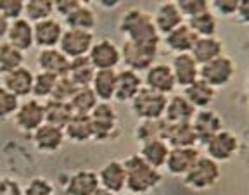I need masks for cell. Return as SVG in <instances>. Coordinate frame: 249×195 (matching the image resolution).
Segmentation results:
<instances>
[{"mask_svg": "<svg viewBox=\"0 0 249 195\" xmlns=\"http://www.w3.org/2000/svg\"><path fill=\"white\" fill-rule=\"evenodd\" d=\"M0 14L11 23L23 17L24 0H0Z\"/></svg>", "mask_w": 249, "mask_h": 195, "instance_id": "obj_46", "label": "cell"}, {"mask_svg": "<svg viewBox=\"0 0 249 195\" xmlns=\"http://www.w3.org/2000/svg\"><path fill=\"white\" fill-rule=\"evenodd\" d=\"M163 138L171 148L177 147H196L197 135H196L192 123H166L164 121Z\"/></svg>", "mask_w": 249, "mask_h": 195, "instance_id": "obj_19", "label": "cell"}, {"mask_svg": "<svg viewBox=\"0 0 249 195\" xmlns=\"http://www.w3.org/2000/svg\"><path fill=\"white\" fill-rule=\"evenodd\" d=\"M118 195H133V194H124V192H123V194H118Z\"/></svg>", "mask_w": 249, "mask_h": 195, "instance_id": "obj_53", "label": "cell"}, {"mask_svg": "<svg viewBox=\"0 0 249 195\" xmlns=\"http://www.w3.org/2000/svg\"><path fill=\"white\" fill-rule=\"evenodd\" d=\"M199 157H201V152H199L197 147L170 148V154H168L164 169H166L168 175L182 176L183 178V176L192 169V166L197 162Z\"/></svg>", "mask_w": 249, "mask_h": 195, "instance_id": "obj_12", "label": "cell"}, {"mask_svg": "<svg viewBox=\"0 0 249 195\" xmlns=\"http://www.w3.org/2000/svg\"><path fill=\"white\" fill-rule=\"evenodd\" d=\"M116 69H102L95 71V76L92 80V92L95 94L99 102H111L114 100L116 92Z\"/></svg>", "mask_w": 249, "mask_h": 195, "instance_id": "obj_30", "label": "cell"}, {"mask_svg": "<svg viewBox=\"0 0 249 195\" xmlns=\"http://www.w3.org/2000/svg\"><path fill=\"white\" fill-rule=\"evenodd\" d=\"M89 59L95 71L116 69L121 63V49L111 38H101L92 45Z\"/></svg>", "mask_w": 249, "mask_h": 195, "instance_id": "obj_10", "label": "cell"}, {"mask_svg": "<svg viewBox=\"0 0 249 195\" xmlns=\"http://www.w3.org/2000/svg\"><path fill=\"white\" fill-rule=\"evenodd\" d=\"M170 145L163 140V138H154V140H147L144 144H140L139 156L151 164L152 168L163 169L166 164L168 154H170Z\"/></svg>", "mask_w": 249, "mask_h": 195, "instance_id": "obj_29", "label": "cell"}, {"mask_svg": "<svg viewBox=\"0 0 249 195\" xmlns=\"http://www.w3.org/2000/svg\"><path fill=\"white\" fill-rule=\"evenodd\" d=\"M120 49L121 63H124V67L140 73V71H147L154 64L160 47H151V45H142V43L124 40Z\"/></svg>", "mask_w": 249, "mask_h": 195, "instance_id": "obj_7", "label": "cell"}, {"mask_svg": "<svg viewBox=\"0 0 249 195\" xmlns=\"http://www.w3.org/2000/svg\"><path fill=\"white\" fill-rule=\"evenodd\" d=\"M178 7L180 14L183 16V19H191L194 16H199L202 12L210 11V2L208 0H177L175 2Z\"/></svg>", "mask_w": 249, "mask_h": 195, "instance_id": "obj_42", "label": "cell"}, {"mask_svg": "<svg viewBox=\"0 0 249 195\" xmlns=\"http://www.w3.org/2000/svg\"><path fill=\"white\" fill-rule=\"evenodd\" d=\"M78 86L71 81L68 76H61L57 78V83H55V88H54V94H52V100H59V102H68L73 98V95L76 94Z\"/></svg>", "mask_w": 249, "mask_h": 195, "instance_id": "obj_44", "label": "cell"}, {"mask_svg": "<svg viewBox=\"0 0 249 195\" xmlns=\"http://www.w3.org/2000/svg\"><path fill=\"white\" fill-rule=\"evenodd\" d=\"M144 86V80L140 73L132 69H121L116 73V92H114V100L116 102H132L135 95L139 94Z\"/></svg>", "mask_w": 249, "mask_h": 195, "instance_id": "obj_20", "label": "cell"}, {"mask_svg": "<svg viewBox=\"0 0 249 195\" xmlns=\"http://www.w3.org/2000/svg\"><path fill=\"white\" fill-rule=\"evenodd\" d=\"M62 23L66 24L68 28H73V30H85V32H92L95 24H97V17H95V12L92 11V7H89L87 4L80 2L76 9L68 14Z\"/></svg>", "mask_w": 249, "mask_h": 195, "instance_id": "obj_35", "label": "cell"}, {"mask_svg": "<svg viewBox=\"0 0 249 195\" xmlns=\"http://www.w3.org/2000/svg\"><path fill=\"white\" fill-rule=\"evenodd\" d=\"M0 195H23V187L18 179L11 176L0 178Z\"/></svg>", "mask_w": 249, "mask_h": 195, "instance_id": "obj_48", "label": "cell"}, {"mask_svg": "<svg viewBox=\"0 0 249 195\" xmlns=\"http://www.w3.org/2000/svg\"><path fill=\"white\" fill-rule=\"evenodd\" d=\"M166 102V95L142 86V90L135 95V98L130 102V109L140 121L142 119H163Z\"/></svg>", "mask_w": 249, "mask_h": 195, "instance_id": "obj_4", "label": "cell"}, {"mask_svg": "<svg viewBox=\"0 0 249 195\" xmlns=\"http://www.w3.org/2000/svg\"><path fill=\"white\" fill-rule=\"evenodd\" d=\"M93 128V140H113L118 131V114L111 102H99L95 109L89 114Z\"/></svg>", "mask_w": 249, "mask_h": 195, "instance_id": "obj_5", "label": "cell"}, {"mask_svg": "<svg viewBox=\"0 0 249 195\" xmlns=\"http://www.w3.org/2000/svg\"><path fill=\"white\" fill-rule=\"evenodd\" d=\"M118 30L124 36V40L142 43V45H151V47H160L161 35L154 26L152 14L139 7H132L123 12V16L120 17V23H118Z\"/></svg>", "mask_w": 249, "mask_h": 195, "instance_id": "obj_1", "label": "cell"}, {"mask_svg": "<svg viewBox=\"0 0 249 195\" xmlns=\"http://www.w3.org/2000/svg\"><path fill=\"white\" fill-rule=\"evenodd\" d=\"M101 187L97 173L92 169H78L68 178L64 185V195H93Z\"/></svg>", "mask_w": 249, "mask_h": 195, "instance_id": "obj_25", "label": "cell"}, {"mask_svg": "<svg viewBox=\"0 0 249 195\" xmlns=\"http://www.w3.org/2000/svg\"><path fill=\"white\" fill-rule=\"evenodd\" d=\"M68 78L78 86V88H85L92 85V80L95 76V67L90 63L89 55L87 57H78L70 61V69H68Z\"/></svg>", "mask_w": 249, "mask_h": 195, "instance_id": "obj_33", "label": "cell"}, {"mask_svg": "<svg viewBox=\"0 0 249 195\" xmlns=\"http://www.w3.org/2000/svg\"><path fill=\"white\" fill-rule=\"evenodd\" d=\"M33 76L35 73L26 66H21L11 73L2 74V86L9 90L12 95L19 98H30L33 88Z\"/></svg>", "mask_w": 249, "mask_h": 195, "instance_id": "obj_16", "label": "cell"}, {"mask_svg": "<svg viewBox=\"0 0 249 195\" xmlns=\"http://www.w3.org/2000/svg\"><path fill=\"white\" fill-rule=\"evenodd\" d=\"M99 185L111 194H123L126 188V173H124L123 161H107L97 173Z\"/></svg>", "mask_w": 249, "mask_h": 195, "instance_id": "obj_15", "label": "cell"}, {"mask_svg": "<svg viewBox=\"0 0 249 195\" xmlns=\"http://www.w3.org/2000/svg\"><path fill=\"white\" fill-rule=\"evenodd\" d=\"M31 140H33V145H35V148L38 152L54 154L66 142V137H64V130L62 128L43 123L38 130H35V131L31 133Z\"/></svg>", "mask_w": 249, "mask_h": 195, "instance_id": "obj_17", "label": "cell"}, {"mask_svg": "<svg viewBox=\"0 0 249 195\" xmlns=\"http://www.w3.org/2000/svg\"><path fill=\"white\" fill-rule=\"evenodd\" d=\"M222 178V169L216 161L210 159L208 156H201L192 169L183 176V185L196 192L211 190Z\"/></svg>", "mask_w": 249, "mask_h": 195, "instance_id": "obj_3", "label": "cell"}, {"mask_svg": "<svg viewBox=\"0 0 249 195\" xmlns=\"http://www.w3.org/2000/svg\"><path fill=\"white\" fill-rule=\"evenodd\" d=\"M78 5H80V0H55L54 12L61 19H64V17H66L73 9H76Z\"/></svg>", "mask_w": 249, "mask_h": 195, "instance_id": "obj_49", "label": "cell"}, {"mask_svg": "<svg viewBox=\"0 0 249 195\" xmlns=\"http://www.w3.org/2000/svg\"><path fill=\"white\" fill-rule=\"evenodd\" d=\"M93 195H114V194H111V192H107V190H106V188L99 187L97 190L93 192Z\"/></svg>", "mask_w": 249, "mask_h": 195, "instance_id": "obj_52", "label": "cell"}, {"mask_svg": "<svg viewBox=\"0 0 249 195\" xmlns=\"http://www.w3.org/2000/svg\"><path fill=\"white\" fill-rule=\"evenodd\" d=\"M12 117H14V125L18 130H21L24 133H33L45 123L43 102L36 100L33 97L24 98V100L19 102V107H18V111H16V114Z\"/></svg>", "mask_w": 249, "mask_h": 195, "instance_id": "obj_9", "label": "cell"}, {"mask_svg": "<svg viewBox=\"0 0 249 195\" xmlns=\"http://www.w3.org/2000/svg\"><path fill=\"white\" fill-rule=\"evenodd\" d=\"M36 67L40 73L54 74L57 78L66 76L70 69V59L62 54L57 47L55 49H43L36 55Z\"/></svg>", "mask_w": 249, "mask_h": 195, "instance_id": "obj_21", "label": "cell"}, {"mask_svg": "<svg viewBox=\"0 0 249 195\" xmlns=\"http://www.w3.org/2000/svg\"><path fill=\"white\" fill-rule=\"evenodd\" d=\"M64 137L71 144H87L93 140V128L90 116H82V114H73L68 125L64 126Z\"/></svg>", "mask_w": 249, "mask_h": 195, "instance_id": "obj_28", "label": "cell"}, {"mask_svg": "<svg viewBox=\"0 0 249 195\" xmlns=\"http://www.w3.org/2000/svg\"><path fill=\"white\" fill-rule=\"evenodd\" d=\"M62 33H64V26L57 17H51L33 24V42L40 50L59 47Z\"/></svg>", "mask_w": 249, "mask_h": 195, "instance_id": "obj_14", "label": "cell"}, {"mask_svg": "<svg viewBox=\"0 0 249 195\" xmlns=\"http://www.w3.org/2000/svg\"><path fill=\"white\" fill-rule=\"evenodd\" d=\"M239 0H214L210 2V9H213L220 16H233L237 14Z\"/></svg>", "mask_w": 249, "mask_h": 195, "instance_id": "obj_47", "label": "cell"}, {"mask_svg": "<svg viewBox=\"0 0 249 195\" xmlns=\"http://www.w3.org/2000/svg\"><path fill=\"white\" fill-rule=\"evenodd\" d=\"M170 67L175 76L177 86L185 88L199 80V64L196 63L191 54H177L171 61Z\"/></svg>", "mask_w": 249, "mask_h": 195, "instance_id": "obj_22", "label": "cell"}, {"mask_svg": "<svg viewBox=\"0 0 249 195\" xmlns=\"http://www.w3.org/2000/svg\"><path fill=\"white\" fill-rule=\"evenodd\" d=\"M235 74V64L229 55H220L210 63L199 66V80L211 86V88H223L230 83Z\"/></svg>", "mask_w": 249, "mask_h": 195, "instance_id": "obj_6", "label": "cell"}, {"mask_svg": "<svg viewBox=\"0 0 249 195\" xmlns=\"http://www.w3.org/2000/svg\"><path fill=\"white\" fill-rule=\"evenodd\" d=\"M7 28H9V21L0 14V40L5 38V35H7Z\"/></svg>", "mask_w": 249, "mask_h": 195, "instance_id": "obj_51", "label": "cell"}, {"mask_svg": "<svg viewBox=\"0 0 249 195\" xmlns=\"http://www.w3.org/2000/svg\"><path fill=\"white\" fill-rule=\"evenodd\" d=\"M93 43H95V36H93L92 32L66 28L61 36L57 49L71 61V59L87 57Z\"/></svg>", "mask_w": 249, "mask_h": 195, "instance_id": "obj_8", "label": "cell"}, {"mask_svg": "<svg viewBox=\"0 0 249 195\" xmlns=\"http://www.w3.org/2000/svg\"><path fill=\"white\" fill-rule=\"evenodd\" d=\"M204 147H206V156L210 159L216 161L218 164L227 162L239 152V138L229 130H222L214 137H211L204 144Z\"/></svg>", "mask_w": 249, "mask_h": 195, "instance_id": "obj_11", "label": "cell"}, {"mask_svg": "<svg viewBox=\"0 0 249 195\" xmlns=\"http://www.w3.org/2000/svg\"><path fill=\"white\" fill-rule=\"evenodd\" d=\"M164 130V119H142L139 125L135 126V138L144 144L147 140H154V138L163 137Z\"/></svg>", "mask_w": 249, "mask_h": 195, "instance_id": "obj_41", "label": "cell"}, {"mask_svg": "<svg viewBox=\"0 0 249 195\" xmlns=\"http://www.w3.org/2000/svg\"><path fill=\"white\" fill-rule=\"evenodd\" d=\"M5 42L12 47H16L21 52H28L30 49L35 47L33 42V24L24 17L11 21L7 28V35H5Z\"/></svg>", "mask_w": 249, "mask_h": 195, "instance_id": "obj_24", "label": "cell"}, {"mask_svg": "<svg viewBox=\"0 0 249 195\" xmlns=\"http://www.w3.org/2000/svg\"><path fill=\"white\" fill-rule=\"evenodd\" d=\"M97 104H99V100L90 86L78 88L76 94H74L73 98L70 100V106H71L73 114H82V116H89V114L95 109Z\"/></svg>", "mask_w": 249, "mask_h": 195, "instance_id": "obj_38", "label": "cell"}, {"mask_svg": "<svg viewBox=\"0 0 249 195\" xmlns=\"http://www.w3.org/2000/svg\"><path fill=\"white\" fill-rule=\"evenodd\" d=\"M43 116H45L47 125L57 126V128H64L68 125L71 117H73V111L68 102H59V100H49L43 102Z\"/></svg>", "mask_w": 249, "mask_h": 195, "instance_id": "obj_34", "label": "cell"}, {"mask_svg": "<svg viewBox=\"0 0 249 195\" xmlns=\"http://www.w3.org/2000/svg\"><path fill=\"white\" fill-rule=\"evenodd\" d=\"M196 40H197L196 33L187 26V23H183L182 26H178L171 33L164 35V45H166L168 50L173 52L175 55L177 54H191Z\"/></svg>", "mask_w": 249, "mask_h": 195, "instance_id": "obj_27", "label": "cell"}, {"mask_svg": "<svg viewBox=\"0 0 249 195\" xmlns=\"http://www.w3.org/2000/svg\"><path fill=\"white\" fill-rule=\"evenodd\" d=\"M54 0H26L23 17L31 24L54 17Z\"/></svg>", "mask_w": 249, "mask_h": 195, "instance_id": "obj_36", "label": "cell"}, {"mask_svg": "<svg viewBox=\"0 0 249 195\" xmlns=\"http://www.w3.org/2000/svg\"><path fill=\"white\" fill-rule=\"evenodd\" d=\"M55 83H57V76L49 73H36L33 76V88H31V97L36 98L40 102H45L52 97L55 88Z\"/></svg>", "mask_w": 249, "mask_h": 195, "instance_id": "obj_40", "label": "cell"}, {"mask_svg": "<svg viewBox=\"0 0 249 195\" xmlns=\"http://www.w3.org/2000/svg\"><path fill=\"white\" fill-rule=\"evenodd\" d=\"M19 102L21 100L16 95H12L4 86H0V121H5L14 116L19 107Z\"/></svg>", "mask_w": 249, "mask_h": 195, "instance_id": "obj_43", "label": "cell"}, {"mask_svg": "<svg viewBox=\"0 0 249 195\" xmlns=\"http://www.w3.org/2000/svg\"><path fill=\"white\" fill-rule=\"evenodd\" d=\"M192 128H194L197 140L206 144L211 137H214L218 131L223 130V121L220 114L213 109H201L196 111L194 117H192Z\"/></svg>", "mask_w": 249, "mask_h": 195, "instance_id": "obj_18", "label": "cell"}, {"mask_svg": "<svg viewBox=\"0 0 249 195\" xmlns=\"http://www.w3.org/2000/svg\"><path fill=\"white\" fill-rule=\"evenodd\" d=\"M191 55L194 61L202 66V64L210 63L213 59L223 55V42L216 36H206V38H197L194 47L191 50Z\"/></svg>", "mask_w": 249, "mask_h": 195, "instance_id": "obj_31", "label": "cell"}, {"mask_svg": "<svg viewBox=\"0 0 249 195\" xmlns=\"http://www.w3.org/2000/svg\"><path fill=\"white\" fill-rule=\"evenodd\" d=\"M144 86L145 88H151L158 94L163 95H170L173 90H175L177 83H175V76L171 73L170 64L164 63H154L147 71H145L144 78Z\"/></svg>", "mask_w": 249, "mask_h": 195, "instance_id": "obj_13", "label": "cell"}, {"mask_svg": "<svg viewBox=\"0 0 249 195\" xmlns=\"http://www.w3.org/2000/svg\"><path fill=\"white\" fill-rule=\"evenodd\" d=\"M21 66H24V52L18 50L7 42L0 43V74L11 73Z\"/></svg>", "mask_w": 249, "mask_h": 195, "instance_id": "obj_39", "label": "cell"}, {"mask_svg": "<svg viewBox=\"0 0 249 195\" xmlns=\"http://www.w3.org/2000/svg\"><path fill=\"white\" fill-rule=\"evenodd\" d=\"M126 173V190L133 195H144L154 190L161 183L163 175L160 169L152 168L139 154H132L123 161Z\"/></svg>", "mask_w": 249, "mask_h": 195, "instance_id": "obj_2", "label": "cell"}, {"mask_svg": "<svg viewBox=\"0 0 249 195\" xmlns=\"http://www.w3.org/2000/svg\"><path fill=\"white\" fill-rule=\"evenodd\" d=\"M182 95L196 107V111H201V109H210V106L214 100V95H216V90L211 88L202 80H197L192 85L185 86Z\"/></svg>", "mask_w": 249, "mask_h": 195, "instance_id": "obj_32", "label": "cell"}, {"mask_svg": "<svg viewBox=\"0 0 249 195\" xmlns=\"http://www.w3.org/2000/svg\"><path fill=\"white\" fill-rule=\"evenodd\" d=\"M187 26L196 33L197 38H206V36L216 35L218 21L213 12L206 11V12H202V14H199V16H194V17H191V19H187Z\"/></svg>", "mask_w": 249, "mask_h": 195, "instance_id": "obj_37", "label": "cell"}, {"mask_svg": "<svg viewBox=\"0 0 249 195\" xmlns=\"http://www.w3.org/2000/svg\"><path fill=\"white\" fill-rule=\"evenodd\" d=\"M54 185L51 179L43 176H35L30 179L26 188H23V195H54Z\"/></svg>", "mask_w": 249, "mask_h": 195, "instance_id": "obj_45", "label": "cell"}, {"mask_svg": "<svg viewBox=\"0 0 249 195\" xmlns=\"http://www.w3.org/2000/svg\"><path fill=\"white\" fill-rule=\"evenodd\" d=\"M152 21L160 35H168L185 23L175 2H163L158 5L156 12L152 14Z\"/></svg>", "mask_w": 249, "mask_h": 195, "instance_id": "obj_23", "label": "cell"}, {"mask_svg": "<svg viewBox=\"0 0 249 195\" xmlns=\"http://www.w3.org/2000/svg\"><path fill=\"white\" fill-rule=\"evenodd\" d=\"M196 107L183 95H171L166 102L163 119L166 123H191Z\"/></svg>", "mask_w": 249, "mask_h": 195, "instance_id": "obj_26", "label": "cell"}, {"mask_svg": "<svg viewBox=\"0 0 249 195\" xmlns=\"http://www.w3.org/2000/svg\"><path fill=\"white\" fill-rule=\"evenodd\" d=\"M237 17L241 19V23L249 24V0H239Z\"/></svg>", "mask_w": 249, "mask_h": 195, "instance_id": "obj_50", "label": "cell"}]
</instances>
